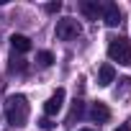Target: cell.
<instances>
[{"mask_svg": "<svg viewBox=\"0 0 131 131\" xmlns=\"http://www.w3.org/2000/svg\"><path fill=\"white\" fill-rule=\"evenodd\" d=\"M5 118L13 128L26 126V121H28V98L26 95H10L5 100Z\"/></svg>", "mask_w": 131, "mask_h": 131, "instance_id": "1", "label": "cell"}, {"mask_svg": "<svg viewBox=\"0 0 131 131\" xmlns=\"http://www.w3.org/2000/svg\"><path fill=\"white\" fill-rule=\"evenodd\" d=\"M108 57L123 67H131V41L118 36V39H111L108 41Z\"/></svg>", "mask_w": 131, "mask_h": 131, "instance_id": "2", "label": "cell"}, {"mask_svg": "<svg viewBox=\"0 0 131 131\" xmlns=\"http://www.w3.org/2000/svg\"><path fill=\"white\" fill-rule=\"evenodd\" d=\"M80 34H82L80 21H75V18H59V21H57V39H59V41H72V39H77Z\"/></svg>", "mask_w": 131, "mask_h": 131, "instance_id": "3", "label": "cell"}, {"mask_svg": "<svg viewBox=\"0 0 131 131\" xmlns=\"http://www.w3.org/2000/svg\"><path fill=\"white\" fill-rule=\"evenodd\" d=\"M62 105H64V90H62V88H57V93L44 103V113H46V118L57 116V113L62 111Z\"/></svg>", "mask_w": 131, "mask_h": 131, "instance_id": "4", "label": "cell"}, {"mask_svg": "<svg viewBox=\"0 0 131 131\" xmlns=\"http://www.w3.org/2000/svg\"><path fill=\"white\" fill-rule=\"evenodd\" d=\"M103 21H105V26H111V28H116V26L121 23V10H118L116 3H105V5H103Z\"/></svg>", "mask_w": 131, "mask_h": 131, "instance_id": "5", "label": "cell"}, {"mask_svg": "<svg viewBox=\"0 0 131 131\" xmlns=\"http://www.w3.org/2000/svg\"><path fill=\"white\" fill-rule=\"evenodd\" d=\"M80 10L90 18V21H98V16H103V5L98 0H82L80 3Z\"/></svg>", "mask_w": 131, "mask_h": 131, "instance_id": "6", "label": "cell"}, {"mask_svg": "<svg viewBox=\"0 0 131 131\" xmlns=\"http://www.w3.org/2000/svg\"><path fill=\"white\" fill-rule=\"evenodd\" d=\"M10 46H13V51L26 54V51H31V39L23 36V34H13V36H10Z\"/></svg>", "mask_w": 131, "mask_h": 131, "instance_id": "7", "label": "cell"}, {"mask_svg": "<svg viewBox=\"0 0 131 131\" xmlns=\"http://www.w3.org/2000/svg\"><path fill=\"white\" fill-rule=\"evenodd\" d=\"M90 118L93 121H98V123H105L108 118H111V111H108V105L105 103H93V108H90Z\"/></svg>", "mask_w": 131, "mask_h": 131, "instance_id": "8", "label": "cell"}, {"mask_svg": "<svg viewBox=\"0 0 131 131\" xmlns=\"http://www.w3.org/2000/svg\"><path fill=\"white\" fill-rule=\"evenodd\" d=\"M113 80H116V70H113V64H103V67L98 70V85H100V88H108Z\"/></svg>", "mask_w": 131, "mask_h": 131, "instance_id": "9", "label": "cell"}, {"mask_svg": "<svg viewBox=\"0 0 131 131\" xmlns=\"http://www.w3.org/2000/svg\"><path fill=\"white\" fill-rule=\"evenodd\" d=\"M8 70H10V72H26V70H28V64H26V59L16 57V51H13V57H10V64H8Z\"/></svg>", "mask_w": 131, "mask_h": 131, "instance_id": "10", "label": "cell"}, {"mask_svg": "<svg viewBox=\"0 0 131 131\" xmlns=\"http://www.w3.org/2000/svg\"><path fill=\"white\" fill-rule=\"evenodd\" d=\"M36 64H39V67H51V64H54V54L51 51H39L36 54Z\"/></svg>", "mask_w": 131, "mask_h": 131, "instance_id": "11", "label": "cell"}, {"mask_svg": "<svg viewBox=\"0 0 131 131\" xmlns=\"http://www.w3.org/2000/svg\"><path fill=\"white\" fill-rule=\"evenodd\" d=\"M82 116H85V103H82V100H75V103H72L70 121H75V118H82Z\"/></svg>", "mask_w": 131, "mask_h": 131, "instance_id": "12", "label": "cell"}, {"mask_svg": "<svg viewBox=\"0 0 131 131\" xmlns=\"http://www.w3.org/2000/svg\"><path fill=\"white\" fill-rule=\"evenodd\" d=\"M44 10L54 16V13H59V10H62V3H59V0H57V3H46V5H44Z\"/></svg>", "mask_w": 131, "mask_h": 131, "instance_id": "13", "label": "cell"}, {"mask_svg": "<svg viewBox=\"0 0 131 131\" xmlns=\"http://www.w3.org/2000/svg\"><path fill=\"white\" fill-rule=\"evenodd\" d=\"M39 126H41L44 131H49V128H54V123H51V118H46V116H44V118L39 121Z\"/></svg>", "mask_w": 131, "mask_h": 131, "instance_id": "14", "label": "cell"}, {"mask_svg": "<svg viewBox=\"0 0 131 131\" xmlns=\"http://www.w3.org/2000/svg\"><path fill=\"white\" fill-rule=\"evenodd\" d=\"M116 131H131V128H128V126H118Z\"/></svg>", "mask_w": 131, "mask_h": 131, "instance_id": "15", "label": "cell"}, {"mask_svg": "<svg viewBox=\"0 0 131 131\" xmlns=\"http://www.w3.org/2000/svg\"><path fill=\"white\" fill-rule=\"evenodd\" d=\"M80 131H93V128H80Z\"/></svg>", "mask_w": 131, "mask_h": 131, "instance_id": "16", "label": "cell"}]
</instances>
